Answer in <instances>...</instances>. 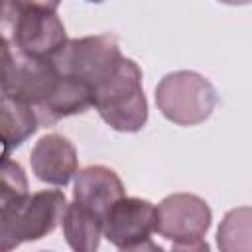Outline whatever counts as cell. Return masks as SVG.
<instances>
[{
	"instance_id": "3957f363",
	"label": "cell",
	"mask_w": 252,
	"mask_h": 252,
	"mask_svg": "<svg viewBox=\"0 0 252 252\" xmlns=\"http://www.w3.org/2000/svg\"><path fill=\"white\" fill-rule=\"evenodd\" d=\"M158 110L177 126L205 122L217 106V89L195 71H173L161 77L156 87Z\"/></svg>"
},
{
	"instance_id": "9c48e42d",
	"label": "cell",
	"mask_w": 252,
	"mask_h": 252,
	"mask_svg": "<svg viewBox=\"0 0 252 252\" xmlns=\"http://www.w3.org/2000/svg\"><path fill=\"white\" fill-rule=\"evenodd\" d=\"M30 165L33 175L55 187H65L79 169V158L75 146L61 134L41 136L30 152Z\"/></svg>"
},
{
	"instance_id": "2e32d148",
	"label": "cell",
	"mask_w": 252,
	"mask_h": 252,
	"mask_svg": "<svg viewBox=\"0 0 252 252\" xmlns=\"http://www.w3.org/2000/svg\"><path fill=\"white\" fill-rule=\"evenodd\" d=\"M18 246H20V242L14 236L8 209H6V205H0V252H12Z\"/></svg>"
},
{
	"instance_id": "277c9868",
	"label": "cell",
	"mask_w": 252,
	"mask_h": 252,
	"mask_svg": "<svg viewBox=\"0 0 252 252\" xmlns=\"http://www.w3.org/2000/svg\"><path fill=\"white\" fill-rule=\"evenodd\" d=\"M122 57L116 35L98 33L69 39L51 61L59 75L77 79L94 91V87L116 71Z\"/></svg>"
},
{
	"instance_id": "6da1fadb",
	"label": "cell",
	"mask_w": 252,
	"mask_h": 252,
	"mask_svg": "<svg viewBox=\"0 0 252 252\" xmlns=\"http://www.w3.org/2000/svg\"><path fill=\"white\" fill-rule=\"evenodd\" d=\"M57 10L59 2L0 0V39L12 51L53 59L69 41Z\"/></svg>"
},
{
	"instance_id": "ffe728a7",
	"label": "cell",
	"mask_w": 252,
	"mask_h": 252,
	"mask_svg": "<svg viewBox=\"0 0 252 252\" xmlns=\"http://www.w3.org/2000/svg\"><path fill=\"white\" fill-rule=\"evenodd\" d=\"M41 252H49V250H41Z\"/></svg>"
},
{
	"instance_id": "ba28073f",
	"label": "cell",
	"mask_w": 252,
	"mask_h": 252,
	"mask_svg": "<svg viewBox=\"0 0 252 252\" xmlns=\"http://www.w3.org/2000/svg\"><path fill=\"white\" fill-rule=\"evenodd\" d=\"M156 205L140 197L118 199L102 217V236L116 248L132 246L156 232Z\"/></svg>"
},
{
	"instance_id": "7a4b0ae2",
	"label": "cell",
	"mask_w": 252,
	"mask_h": 252,
	"mask_svg": "<svg viewBox=\"0 0 252 252\" xmlns=\"http://www.w3.org/2000/svg\"><path fill=\"white\" fill-rule=\"evenodd\" d=\"M93 106L116 132L134 134L148 122V100L142 87V69L122 57L116 71L93 91Z\"/></svg>"
},
{
	"instance_id": "e0dca14e",
	"label": "cell",
	"mask_w": 252,
	"mask_h": 252,
	"mask_svg": "<svg viewBox=\"0 0 252 252\" xmlns=\"http://www.w3.org/2000/svg\"><path fill=\"white\" fill-rule=\"evenodd\" d=\"M169 252H211V246L207 240H193V242H177L171 246Z\"/></svg>"
},
{
	"instance_id": "8992f818",
	"label": "cell",
	"mask_w": 252,
	"mask_h": 252,
	"mask_svg": "<svg viewBox=\"0 0 252 252\" xmlns=\"http://www.w3.org/2000/svg\"><path fill=\"white\" fill-rule=\"evenodd\" d=\"M65 207L67 199L59 189H43L24 197L18 203L6 205L16 240L20 244L35 242L51 234L61 222Z\"/></svg>"
},
{
	"instance_id": "ac0fdd59",
	"label": "cell",
	"mask_w": 252,
	"mask_h": 252,
	"mask_svg": "<svg viewBox=\"0 0 252 252\" xmlns=\"http://www.w3.org/2000/svg\"><path fill=\"white\" fill-rule=\"evenodd\" d=\"M10 61H12V49L0 39V94L4 93V81H6Z\"/></svg>"
},
{
	"instance_id": "52a82bcc",
	"label": "cell",
	"mask_w": 252,
	"mask_h": 252,
	"mask_svg": "<svg viewBox=\"0 0 252 252\" xmlns=\"http://www.w3.org/2000/svg\"><path fill=\"white\" fill-rule=\"evenodd\" d=\"M59 77L61 75L57 73L51 59H39L12 51L2 94L35 108L55 91Z\"/></svg>"
},
{
	"instance_id": "5bb4252c",
	"label": "cell",
	"mask_w": 252,
	"mask_h": 252,
	"mask_svg": "<svg viewBox=\"0 0 252 252\" xmlns=\"http://www.w3.org/2000/svg\"><path fill=\"white\" fill-rule=\"evenodd\" d=\"M250 207H236L224 215L217 230V246L220 252H252L250 248Z\"/></svg>"
},
{
	"instance_id": "4fadbf2b",
	"label": "cell",
	"mask_w": 252,
	"mask_h": 252,
	"mask_svg": "<svg viewBox=\"0 0 252 252\" xmlns=\"http://www.w3.org/2000/svg\"><path fill=\"white\" fill-rule=\"evenodd\" d=\"M61 228L73 252H96L102 238V219L79 203H67Z\"/></svg>"
},
{
	"instance_id": "9a60e30c",
	"label": "cell",
	"mask_w": 252,
	"mask_h": 252,
	"mask_svg": "<svg viewBox=\"0 0 252 252\" xmlns=\"http://www.w3.org/2000/svg\"><path fill=\"white\" fill-rule=\"evenodd\" d=\"M28 177L24 167L14 159L0 161V201L2 205L18 203L28 197Z\"/></svg>"
},
{
	"instance_id": "30bf717a",
	"label": "cell",
	"mask_w": 252,
	"mask_h": 252,
	"mask_svg": "<svg viewBox=\"0 0 252 252\" xmlns=\"http://www.w3.org/2000/svg\"><path fill=\"white\" fill-rule=\"evenodd\" d=\"M122 197H126V189L114 169L106 165H87L77 171L73 183V201L93 211L100 219Z\"/></svg>"
},
{
	"instance_id": "5b68a950",
	"label": "cell",
	"mask_w": 252,
	"mask_h": 252,
	"mask_svg": "<svg viewBox=\"0 0 252 252\" xmlns=\"http://www.w3.org/2000/svg\"><path fill=\"white\" fill-rule=\"evenodd\" d=\"M156 232L173 244L201 240L209 232L213 220L209 203L193 193L167 195L156 207Z\"/></svg>"
},
{
	"instance_id": "7c38bea8",
	"label": "cell",
	"mask_w": 252,
	"mask_h": 252,
	"mask_svg": "<svg viewBox=\"0 0 252 252\" xmlns=\"http://www.w3.org/2000/svg\"><path fill=\"white\" fill-rule=\"evenodd\" d=\"M39 128L32 106L0 94V161L20 148Z\"/></svg>"
},
{
	"instance_id": "d6986e66",
	"label": "cell",
	"mask_w": 252,
	"mask_h": 252,
	"mask_svg": "<svg viewBox=\"0 0 252 252\" xmlns=\"http://www.w3.org/2000/svg\"><path fill=\"white\" fill-rule=\"evenodd\" d=\"M120 252H165L158 242H154L152 238H146L142 242H136L132 246H124L120 248Z\"/></svg>"
},
{
	"instance_id": "8fae6325",
	"label": "cell",
	"mask_w": 252,
	"mask_h": 252,
	"mask_svg": "<svg viewBox=\"0 0 252 252\" xmlns=\"http://www.w3.org/2000/svg\"><path fill=\"white\" fill-rule=\"evenodd\" d=\"M89 108H93V91L85 83L61 75L55 91L35 106L33 112L39 126H51L67 116L83 114Z\"/></svg>"
}]
</instances>
